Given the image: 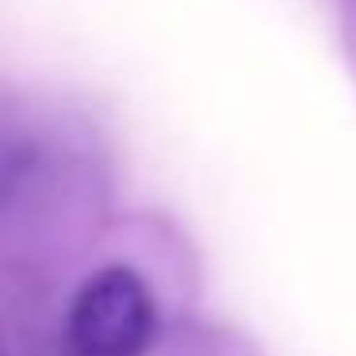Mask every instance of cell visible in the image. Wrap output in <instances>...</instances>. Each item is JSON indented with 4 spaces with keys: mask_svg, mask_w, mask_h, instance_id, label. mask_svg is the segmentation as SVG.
Returning <instances> with one entry per match:
<instances>
[{
    "mask_svg": "<svg viewBox=\"0 0 356 356\" xmlns=\"http://www.w3.org/2000/svg\"><path fill=\"white\" fill-rule=\"evenodd\" d=\"M157 310L131 268H104L77 291L65 318L73 356H138L149 345Z\"/></svg>",
    "mask_w": 356,
    "mask_h": 356,
    "instance_id": "cell-1",
    "label": "cell"
}]
</instances>
